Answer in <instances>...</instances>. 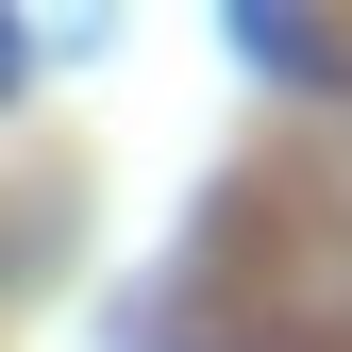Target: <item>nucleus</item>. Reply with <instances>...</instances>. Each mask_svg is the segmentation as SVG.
<instances>
[{
  "mask_svg": "<svg viewBox=\"0 0 352 352\" xmlns=\"http://www.w3.org/2000/svg\"><path fill=\"white\" fill-rule=\"evenodd\" d=\"M235 17H252V51H269L285 84H336V51H319V34H302V17H285V0H235Z\"/></svg>",
  "mask_w": 352,
  "mask_h": 352,
  "instance_id": "f257e3e1",
  "label": "nucleus"
},
{
  "mask_svg": "<svg viewBox=\"0 0 352 352\" xmlns=\"http://www.w3.org/2000/svg\"><path fill=\"white\" fill-rule=\"evenodd\" d=\"M17 84H34V17L0 0V101H17Z\"/></svg>",
  "mask_w": 352,
  "mask_h": 352,
  "instance_id": "f03ea898",
  "label": "nucleus"
}]
</instances>
